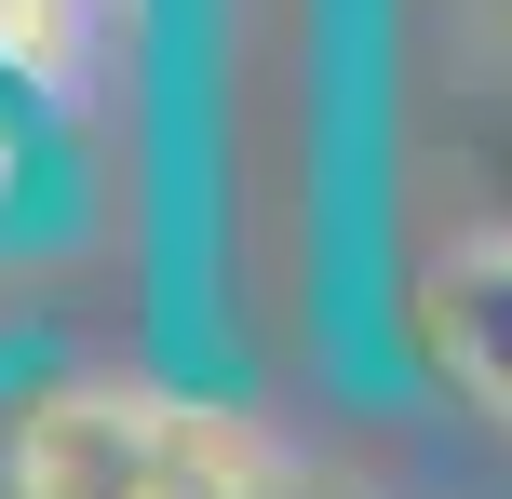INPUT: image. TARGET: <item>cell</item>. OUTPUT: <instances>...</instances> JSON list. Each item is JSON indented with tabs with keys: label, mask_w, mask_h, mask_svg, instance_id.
Instances as JSON below:
<instances>
[{
	"label": "cell",
	"mask_w": 512,
	"mask_h": 499,
	"mask_svg": "<svg viewBox=\"0 0 512 499\" xmlns=\"http://www.w3.org/2000/svg\"><path fill=\"white\" fill-rule=\"evenodd\" d=\"M14 499H256V446L162 392H41L14 419Z\"/></svg>",
	"instance_id": "obj_1"
},
{
	"label": "cell",
	"mask_w": 512,
	"mask_h": 499,
	"mask_svg": "<svg viewBox=\"0 0 512 499\" xmlns=\"http://www.w3.org/2000/svg\"><path fill=\"white\" fill-rule=\"evenodd\" d=\"M14 54H27V68L54 54V0H0V68H14Z\"/></svg>",
	"instance_id": "obj_2"
},
{
	"label": "cell",
	"mask_w": 512,
	"mask_h": 499,
	"mask_svg": "<svg viewBox=\"0 0 512 499\" xmlns=\"http://www.w3.org/2000/svg\"><path fill=\"white\" fill-rule=\"evenodd\" d=\"M14 176H27V162H14V122H0V203H14Z\"/></svg>",
	"instance_id": "obj_3"
}]
</instances>
